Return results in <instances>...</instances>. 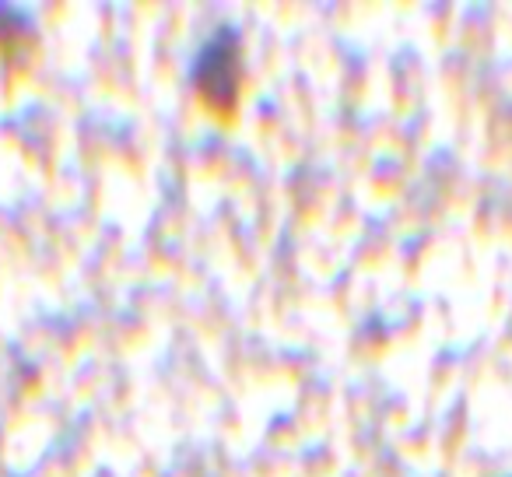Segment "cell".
I'll return each mask as SVG.
<instances>
[{"mask_svg": "<svg viewBox=\"0 0 512 477\" xmlns=\"http://www.w3.org/2000/svg\"><path fill=\"white\" fill-rule=\"evenodd\" d=\"M193 88L214 109H232L242 88V46L232 29H218L200 43L193 60Z\"/></svg>", "mask_w": 512, "mask_h": 477, "instance_id": "obj_1", "label": "cell"}, {"mask_svg": "<svg viewBox=\"0 0 512 477\" xmlns=\"http://www.w3.org/2000/svg\"><path fill=\"white\" fill-rule=\"evenodd\" d=\"M0 29H4V32H11V29H22V18H18V15H8V11L0 8Z\"/></svg>", "mask_w": 512, "mask_h": 477, "instance_id": "obj_2", "label": "cell"}]
</instances>
